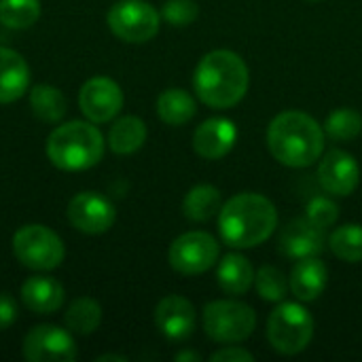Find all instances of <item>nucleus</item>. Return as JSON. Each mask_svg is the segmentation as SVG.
Segmentation results:
<instances>
[{
	"mask_svg": "<svg viewBox=\"0 0 362 362\" xmlns=\"http://www.w3.org/2000/svg\"><path fill=\"white\" fill-rule=\"evenodd\" d=\"M314 337V318L299 303H280L267 320V339L284 356L301 354Z\"/></svg>",
	"mask_w": 362,
	"mask_h": 362,
	"instance_id": "nucleus-5",
	"label": "nucleus"
},
{
	"mask_svg": "<svg viewBox=\"0 0 362 362\" xmlns=\"http://www.w3.org/2000/svg\"><path fill=\"white\" fill-rule=\"evenodd\" d=\"M23 358L28 362H72L76 344L72 335L55 325H40L23 339Z\"/></svg>",
	"mask_w": 362,
	"mask_h": 362,
	"instance_id": "nucleus-10",
	"label": "nucleus"
},
{
	"mask_svg": "<svg viewBox=\"0 0 362 362\" xmlns=\"http://www.w3.org/2000/svg\"><path fill=\"white\" fill-rule=\"evenodd\" d=\"M327 246L325 229L316 227L310 218H295L282 231L278 240V248L288 259H305L318 257Z\"/></svg>",
	"mask_w": 362,
	"mask_h": 362,
	"instance_id": "nucleus-14",
	"label": "nucleus"
},
{
	"mask_svg": "<svg viewBox=\"0 0 362 362\" xmlns=\"http://www.w3.org/2000/svg\"><path fill=\"white\" fill-rule=\"evenodd\" d=\"M362 132V115L354 108H337L325 121V134L337 142L358 138Z\"/></svg>",
	"mask_w": 362,
	"mask_h": 362,
	"instance_id": "nucleus-28",
	"label": "nucleus"
},
{
	"mask_svg": "<svg viewBox=\"0 0 362 362\" xmlns=\"http://www.w3.org/2000/svg\"><path fill=\"white\" fill-rule=\"evenodd\" d=\"M197 112V104L193 95L185 89H165L157 98V115L168 125H185Z\"/></svg>",
	"mask_w": 362,
	"mask_h": 362,
	"instance_id": "nucleus-21",
	"label": "nucleus"
},
{
	"mask_svg": "<svg viewBox=\"0 0 362 362\" xmlns=\"http://www.w3.org/2000/svg\"><path fill=\"white\" fill-rule=\"evenodd\" d=\"M238 140V127L233 121L214 117L204 121L193 134V148L199 157L216 161L231 153Z\"/></svg>",
	"mask_w": 362,
	"mask_h": 362,
	"instance_id": "nucleus-16",
	"label": "nucleus"
},
{
	"mask_svg": "<svg viewBox=\"0 0 362 362\" xmlns=\"http://www.w3.org/2000/svg\"><path fill=\"white\" fill-rule=\"evenodd\" d=\"M40 17V0H0V23L11 30L32 28Z\"/></svg>",
	"mask_w": 362,
	"mask_h": 362,
	"instance_id": "nucleus-27",
	"label": "nucleus"
},
{
	"mask_svg": "<svg viewBox=\"0 0 362 362\" xmlns=\"http://www.w3.org/2000/svg\"><path fill=\"white\" fill-rule=\"evenodd\" d=\"M305 218H310L316 227L320 229H329L337 223L339 218V208L335 202H331L329 197L325 195H318V197H312L308 202V208H305Z\"/></svg>",
	"mask_w": 362,
	"mask_h": 362,
	"instance_id": "nucleus-31",
	"label": "nucleus"
},
{
	"mask_svg": "<svg viewBox=\"0 0 362 362\" xmlns=\"http://www.w3.org/2000/svg\"><path fill=\"white\" fill-rule=\"evenodd\" d=\"M278 229V210L261 193H238L218 212V231L227 246L246 250L267 242Z\"/></svg>",
	"mask_w": 362,
	"mask_h": 362,
	"instance_id": "nucleus-1",
	"label": "nucleus"
},
{
	"mask_svg": "<svg viewBox=\"0 0 362 362\" xmlns=\"http://www.w3.org/2000/svg\"><path fill=\"white\" fill-rule=\"evenodd\" d=\"M64 299H66L64 286L49 276H32L21 286L23 305L40 316L55 314L64 305Z\"/></svg>",
	"mask_w": 362,
	"mask_h": 362,
	"instance_id": "nucleus-18",
	"label": "nucleus"
},
{
	"mask_svg": "<svg viewBox=\"0 0 362 362\" xmlns=\"http://www.w3.org/2000/svg\"><path fill=\"white\" fill-rule=\"evenodd\" d=\"M308 2H320V0H308Z\"/></svg>",
	"mask_w": 362,
	"mask_h": 362,
	"instance_id": "nucleus-36",
	"label": "nucleus"
},
{
	"mask_svg": "<svg viewBox=\"0 0 362 362\" xmlns=\"http://www.w3.org/2000/svg\"><path fill=\"white\" fill-rule=\"evenodd\" d=\"M223 208V197L221 191L212 185H197L193 187L185 202H182V212L189 221L195 223H206L212 216H216Z\"/></svg>",
	"mask_w": 362,
	"mask_h": 362,
	"instance_id": "nucleus-23",
	"label": "nucleus"
},
{
	"mask_svg": "<svg viewBox=\"0 0 362 362\" xmlns=\"http://www.w3.org/2000/svg\"><path fill=\"white\" fill-rule=\"evenodd\" d=\"M78 108L91 123H108L123 108V91L112 78L93 76L78 91Z\"/></svg>",
	"mask_w": 362,
	"mask_h": 362,
	"instance_id": "nucleus-12",
	"label": "nucleus"
},
{
	"mask_svg": "<svg viewBox=\"0 0 362 362\" xmlns=\"http://www.w3.org/2000/svg\"><path fill=\"white\" fill-rule=\"evenodd\" d=\"M325 127L301 110H284L267 127V146L286 168H310L325 153Z\"/></svg>",
	"mask_w": 362,
	"mask_h": 362,
	"instance_id": "nucleus-2",
	"label": "nucleus"
},
{
	"mask_svg": "<svg viewBox=\"0 0 362 362\" xmlns=\"http://www.w3.org/2000/svg\"><path fill=\"white\" fill-rule=\"evenodd\" d=\"M155 325L170 341H185L195 329V308L180 295H168L155 310Z\"/></svg>",
	"mask_w": 362,
	"mask_h": 362,
	"instance_id": "nucleus-15",
	"label": "nucleus"
},
{
	"mask_svg": "<svg viewBox=\"0 0 362 362\" xmlns=\"http://www.w3.org/2000/svg\"><path fill=\"white\" fill-rule=\"evenodd\" d=\"M199 15V6L195 0H168L161 8V17L174 28L191 25Z\"/></svg>",
	"mask_w": 362,
	"mask_h": 362,
	"instance_id": "nucleus-30",
	"label": "nucleus"
},
{
	"mask_svg": "<svg viewBox=\"0 0 362 362\" xmlns=\"http://www.w3.org/2000/svg\"><path fill=\"white\" fill-rule=\"evenodd\" d=\"M68 221L72 227L87 235H100L106 233L117 218L115 206L95 191H83L74 195L68 204Z\"/></svg>",
	"mask_w": 362,
	"mask_h": 362,
	"instance_id": "nucleus-11",
	"label": "nucleus"
},
{
	"mask_svg": "<svg viewBox=\"0 0 362 362\" xmlns=\"http://www.w3.org/2000/svg\"><path fill=\"white\" fill-rule=\"evenodd\" d=\"M104 155L102 132L85 121H70L55 127L47 138L49 161L66 172H81L98 165Z\"/></svg>",
	"mask_w": 362,
	"mask_h": 362,
	"instance_id": "nucleus-4",
	"label": "nucleus"
},
{
	"mask_svg": "<svg viewBox=\"0 0 362 362\" xmlns=\"http://www.w3.org/2000/svg\"><path fill=\"white\" fill-rule=\"evenodd\" d=\"M176 361H202V356L197 352H180V354H176Z\"/></svg>",
	"mask_w": 362,
	"mask_h": 362,
	"instance_id": "nucleus-34",
	"label": "nucleus"
},
{
	"mask_svg": "<svg viewBox=\"0 0 362 362\" xmlns=\"http://www.w3.org/2000/svg\"><path fill=\"white\" fill-rule=\"evenodd\" d=\"M318 180L329 195L348 197L356 191L361 182V165L350 153L333 148L320 161Z\"/></svg>",
	"mask_w": 362,
	"mask_h": 362,
	"instance_id": "nucleus-13",
	"label": "nucleus"
},
{
	"mask_svg": "<svg viewBox=\"0 0 362 362\" xmlns=\"http://www.w3.org/2000/svg\"><path fill=\"white\" fill-rule=\"evenodd\" d=\"M13 255L36 272H51L62 265L66 248L55 231L45 225H25L13 235Z\"/></svg>",
	"mask_w": 362,
	"mask_h": 362,
	"instance_id": "nucleus-7",
	"label": "nucleus"
},
{
	"mask_svg": "<svg viewBox=\"0 0 362 362\" xmlns=\"http://www.w3.org/2000/svg\"><path fill=\"white\" fill-rule=\"evenodd\" d=\"M218 255L221 246L210 233L189 231L172 242L168 259L174 272L182 276H199L218 261Z\"/></svg>",
	"mask_w": 362,
	"mask_h": 362,
	"instance_id": "nucleus-9",
	"label": "nucleus"
},
{
	"mask_svg": "<svg viewBox=\"0 0 362 362\" xmlns=\"http://www.w3.org/2000/svg\"><path fill=\"white\" fill-rule=\"evenodd\" d=\"M329 248L346 263H362V225L350 223L337 227L329 238Z\"/></svg>",
	"mask_w": 362,
	"mask_h": 362,
	"instance_id": "nucleus-26",
	"label": "nucleus"
},
{
	"mask_svg": "<svg viewBox=\"0 0 362 362\" xmlns=\"http://www.w3.org/2000/svg\"><path fill=\"white\" fill-rule=\"evenodd\" d=\"M17 320V305L8 293H0V331L8 329Z\"/></svg>",
	"mask_w": 362,
	"mask_h": 362,
	"instance_id": "nucleus-33",
	"label": "nucleus"
},
{
	"mask_svg": "<svg viewBox=\"0 0 362 362\" xmlns=\"http://www.w3.org/2000/svg\"><path fill=\"white\" fill-rule=\"evenodd\" d=\"M108 28L125 42H148L159 32V13L146 0H119L108 11Z\"/></svg>",
	"mask_w": 362,
	"mask_h": 362,
	"instance_id": "nucleus-8",
	"label": "nucleus"
},
{
	"mask_svg": "<svg viewBox=\"0 0 362 362\" xmlns=\"http://www.w3.org/2000/svg\"><path fill=\"white\" fill-rule=\"evenodd\" d=\"M146 142V125L138 117H121L108 134V146L117 155H132Z\"/></svg>",
	"mask_w": 362,
	"mask_h": 362,
	"instance_id": "nucleus-22",
	"label": "nucleus"
},
{
	"mask_svg": "<svg viewBox=\"0 0 362 362\" xmlns=\"http://www.w3.org/2000/svg\"><path fill=\"white\" fill-rule=\"evenodd\" d=\"M64 322H66L68 331H72V333L91 335L98 331V327L102 322V308L98 301L89 299V297H81L70 303V308L66 310Z\"/></svg>",
	"mask_w": 362,
	"mask_h": 362,
	"instance_id": "nucleus-25",
	"label": "nucleus"
},
{
	"mask_svg": "<svg viewBox=\"0 0 362 362\" xmlns=\"http://www.w3.org/2000/svg\"><path fill=\"white\" fill-rule=\"evenodd\" d=\"M212 361L214 362H252L255 361V356L248 352V350H244V348H240V346H229V348H223V350H218V352H214L212 354Z\"/></svg>",
	"mask_w": 362,
	"mask_h": 362,
	"instance_id": "nucleus-32",
	"label": "nucleus"
},
{
	"mask_svg": "<svg viewBox=\"0 0 362 362\" xmlns=\"http://www.w3.org/2000/svg\"><path fill=\"white\" fill-rule=\"evenodd\" d=\"M250 72L246 62L229 51L216 49L206 53L193 74V87L197 98L210 108H231L240 104L248 91Z\"/></svg>",
	"mask_w": 362,
	"mask_h": 362,
	"instance_id": "nucleus-3",
	"label": "nucleus"
},
{
	"mask_svg": "<svg viewBox=\"0 0 362 362\" xmlns=\"http://www.w3.org/2000/svg\"><path fill=\"white\" fill-rule=\"evenodd\" d=\"M30 108L45 123H57L66 115V98L53 85H36L30 91Z\"/></svg>",
	"mask_w": 362,
	"mask_h": 362,
	"instance_id": "nucleus-24",
	"label": "nucleus"
},
{
	"mask_svg": "<svg viewBox=\"0 0 362 362\" xmlns=\"http://www.w3.org/2000/svg\"><path fill=\"white\" fill-rule=\"evenodd\" d=\"M216 280L223 293L240 297L246 295L252 284H255V269L250 265V261L244 255L231 252L227 257H223L218 272H216Z\"/></svg>",
	"mask_w": 362,
	"mask_h": 362,
	"instance_id": "nucleus-20",
	"label": "nucleus"
},
{
	"mask_svg": "<svg viewBox=\"0 0 362 362\" xmlns=\"http://www.w3.org/2000/svg\"><path fill=\"white\" fill-rule=\"evenodd\" d=\"M257 329V312L240 301H212L204 308V331L216 344H242Z\"/></svg>",
	"mask_w": 362,
	"mask_h": 362,
	"instance_id": "nucleus-6",
	"label": "nucleus"
},
{
	"mask_svg": "<svg viewBox=\"0 0 362 362\" xmlns=\"http://www.w3.org/2000/svg\"><path fill=\"white\" fill-rule=\"evenodd\" d=\"M104 361H117V362H125L127 358H123V356H115V354H108V356H100L98 362H104Z\"/></svg>",
	"mask_w": 362,
	"mask_h": 362,
	"instance_id": "nucleus-35",
	"label": "nucleus"
},
{
	"mask_svg": "<svg viewBox=\"0 0 362 362\" xmlns=\"http://www.w3.org/2000/svg\"><path fill=\"white\" fill-rule=\"evenodd\" d=\"M30 87L28 62L13 49L0 47V104L19 100Z\"/></svg>",
	"mask_w": 362,
	"mask_h": 362,
	"instance_id": "nucleus-19",
	"label": "nucleus"
},
{
	"mask_svg": "<svg viewBox=\"0 0 362 362\" xmlns=\"http://www.w3.org/2000/svg\"><path fill=\"white\" fill-rule=\"evenodd\" d=\"M327 282H329V269H327L325 261H320L318 257L297 259V263L288 276L291 293L295 295V299H299L303 303L316 301L325 293Z\"/></svg>",
	"mask_w": 362,
	"mask_h": 362,
	"instance_id": "nucleus-17",
	"label": "nucleus"
},
{
	"mask_svg": "<svg viewBox=\"0 0 362 362\" xmlns=\"http://www.w3.org/2000/svg\"><path fill=\"white\" fill-rule=\"evenodd\" d=\"M255 288H257L259 297L269 303L284 301V297L291 291L288 278L278 267H272V265H265L255 274Z\"/></svg>",
	"mask_w": 362,
	"mask_h": 362,
	"instance_id": "nucleus-29",
	"label": "nucleus"
}]
</instances>
